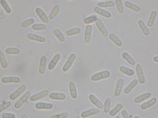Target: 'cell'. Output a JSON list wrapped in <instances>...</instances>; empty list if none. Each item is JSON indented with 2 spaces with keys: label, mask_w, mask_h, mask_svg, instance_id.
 Instances as JSON below:
<instances>
[{
  "label": "cell",
  "mask_w": 158,
  "mask_h": 118,
  "mask_svg": "<svg viewBox=\"0 0 158 118\" xmlns=\"http://www.w3.org/2000/svg\"><path fill=\"white\" fill-rule=\"evenodd\" d=\"M110 76V72L108 70H104L94 74L91 76V79L92 81H99L104 79H106Z\"/></svg>",
  "instance_id": "6da1fadb"
},
{
  "label": "cell",
  "mask_w": 158,
  "mask_h": 118,
  "mask_svg": "<svg viewBox=\"0 0 158 118\" xmlns=\"http://www.w3.org/2000/svg\"><path fill=\"white\" fill-rule=\"evenodd\" d=\"M31 96V92L30 91H27L14 104V107L16 109H20L24 103L27 102V101L30 99Z\"/></svg>",
  "instance_id": "7a4b0ae2"
},
{
  "label": "cell",
  "mask_w": 158,
  "mask_h": 118,
  "mask_svg": "<svg viewBox=\"0 0 158 118\" xmlns=\"http://www.w3.org/2000/svg\"><path fill=\"white\" fill-rule=\"evenodd\" d=\"M76 58V55L75 53H72V54L70 55V56H69L68 60H66V63L64 65L63 67H62V70L63 72H67L69 70H70V67H72V66L73 65V64L74 62V61H75Z\"/></svg>",
  "instance_id": "3957f363"
},
{
  "label": "cell",
  "mask_w": 158,
  "mask_h": 118,
  "mask_svg": "<svg viewBox=\"0 0 158 118\" xmlns=\"http://www.w3.org/2000/svg\"><path fill=\"white\" fill-rule=\"evenodd\" d=\"M26 90V86L25 84H22V85L19 86L14 92H13L10 95V100L12 101L15 100L16 98H18L20 95H21V94H23Z\"/></svg>",
  "instance_id": "277c9868"
},
{
  "label": "cell",
  "mask_w": 158,
  "mask_h": 118,
  "mask_svg": "<svg viewBox=\"0 0 158 118\" xmlns=\"http://www.w3.org/2000/svg\"><path fill=\"white\" fill-rule=\"evenodd\" d=\"M49 94V92L48 90H43V91H42L39 92H37V93L34 94V95H33L32 96H30L29 100L30 101H33H33H37L38 100L43 99V98L46 97L47 96H48Z\"/></svg>",
  "instance_id": "5b68a950"
},
{
  "label": "cell",
  "mask_w": 158,
  "mask_h": 118,
  "mask_svg": "<svg viewBox=\"0 0 158 118\" xmlns=\"http://www.w3.org/2000/svg\"><path fill=\"white\" fill-rule=\"evenodd\" d=\"M136 72L138 77V81L140 84H144L145 82V78L144 76V72L143 70V67L141 64H137L136 65Z\"/></svg>",
  "instance_id": "8992f818"
},
{
  "label": "cell",
  "mask_w": 158,
  "mask_h": 118,
  "mask_svg": "<svg viewBox=\"0 0 158 118\" xmlns=\"http://www.w3.org/2000/svg\"><path fill=\"white\" fill-rule=\"evenodd\" d=\"M95 22L97 28H98V29L99 30V32L101 33V35H103L104 37H107L108 35L107 30L106 29V28H105L103 22L101 21V20L98 18V20H97Z\"/></svg>",
  "instance_id": "52a82bcc"
},
{
  "label": "cell",
  "mask_w": 158,
  "mask_h": 118,
  "mask_svg": "<svg viewBox=\"0 0 158 118\" xmlns=\"http://www.w3.org/2000/svg\"><path fill=\"white\" fill-rule=\"evenodd\" d=\"M35 12L37 14L39 18L42 21L43 23H48L49 21L48 16L46 14V13L40 8H37L35 9Z\"/></svg>",
  "instance_id": "ba28073f"
},
{
  "label": "cell",
  "mask_w": 158,
  "mask_h": 118,
  "mask_svg": "<svg viewBox=\"0 0 158 118\" xmlns=\"http://www.w3.org/2000/svg\"><path fill=\"white\" fill-rule=\"evenodd\" d=\"M88 99L92 103L93 105H95L97 108H98L99 109H104V104L101 103V101L98 99L95 95L93 94H91L88 95Z\"/></svg>",
  "instance_id": "9c48e42d"
},
{
  "label": "cell",
  "mask_w": 158,
  "mask_h": 118,
  "mask_svg": "<svg viewBox=\"0 0 158 118\" xmlns=\"http://www.w3.org/2000/svg\"><path fill=\"white\" fill-rule=\"evenodd\" d=\"M99 112H100V111H99V109L98 108L90 109H88V110L82 111L81 113V117L82 118H87L90 116H95V115L99 113Z\"/></svg>",
  "instance_id": "30bf717a"
},
{
  "label": "cell",
  "mask_w": 158,
  "mask_h": 118,
  "mask_svg": "<svg viewBox=\"0 0 158 118\" xmlns=\"http://www.w3.org/2000/svg\"><path fill=\"white\" fill-rule=\"evenodd\" d=\"M1 82L3 84L19 83L20 82V78L17 76H5L2 78Z\"/></svg>",
  "instance_id": "8fae6325"
},
{
  "label": "cell",
  "mask_w": 158,
  "mask_h": 118,
  "mask_svg": "<svg viewBox=\"0 0 158 118\" xmlns=\"http://www.w3.org/2000/svg\"><path fill=\"white\" fill-rule=\"evenodd\" d=\"M47 65V57L45 55L41 56L39 61V73L43 75L45 74V68Z\"/></svg>",
  "instance_id": "7c38bea8"
},
{
  "label": "cell",
  "mask_w": 158,
  "mask_h": 118,
  "mask_svg": "<svg viewBox=\"0 0 158 118\" xmlns=\"http://www.w3.org/2000/svg\"><path fill=\"white\" fill-rule=\"evenodd\" d=\"M124 80L122 79V78H120L118 79L117 81V83H116V86L115 88V91H114V96L116 97H118L120 96L122 92V90L123 88V85H124Z\"/></svg>",
  "instance_id": "4fadbf2b"
},
{
  "label": "cell",
  "mask_w": 158,
  "mask_h": 118,
  "mask_svg": "<svg viewBox=\"0 0 158 118\" xmlns=\"http://www.w3.org/2000/svg\"><path fill=\"white\" fill-rule=\"evenodd\" d=\"M93 28L91 25L88 24L85 28V35H84V40L86 43H89L91 39V34H92Z\"/></svg>",
  "instance_id": "5bb4252c"
},
{
  "label": "cell",
  "mask_w": 158,
  "mask_h": 118,
  "mask_svg": "<svg viewBox=\"0 0 158 118\" xmlns=\"http://www.w3.org/2000/svg\"><path fill=\"white\" fill-rule=\"evenodd\" d=\"M35 108L37 109H43V110H50L53 108V105L51 103L46 102H39L35 104Z\"/></svg>",
  "instance_id": "9a60e30c"
},
{
  "label": "cell",
  "mask_w": 158,
  "mask_h": 118,
  "mask_svg": "<svg viewBox=\"0 0 158 118\" xmlns=\"http://www.w3.org/2000/svg\"><path fill=\"white\" fill-rule=\"evenodd\" d=\"M60 58H61V55L59 54V53H57V54H55L54 56V57L52 58V60L50 61V62H49L48 65L49 70H52L55 68V67L56 66L57 63L59 62Z\"/></svg>",
  "instance_id": "2e32d148"
},
{
  "label": "cell",
  "mask_w": 158,
  "mask_h": 118,
  "mask_svg": "<svg viewBox=\"0 0 158 118\" xmlns=\"http://www.w3.org/2000/svg\"><path fill=\"white\" fill-rule=\"evenodd\" d=\"M27 38L31 41L39 42V43H44V42L46 41V39L45 37H43V36H40V35H35V34H33V33L28 34Z\"/></svg>",
  "instance_id": "e0dca14e"
},
{
  "label": "cell",
  "mask_w": 158,
  "mask_h": 118,
  "mask_svg": "<svg viewBox=\"0 0 158 118\" xmlns=\"http://www.w3.org/2000/svg\"><path fill=\"white\" fill-rule=\"evenodd\" d=\"M68 86L71 97L73 98V99H76L77 96H78V93H77V90L75 84H74V82H73V81H70L68 84Z\"/></svg>",
  "instance_id": "ac0fdd59"
},
{
  "label": "cell",
  "mask_w": 158,
  "mask_h": 118,
  "mask_svg": "<svg viewBox=\"0 0 158 118\" xmlns=\"http://www.w3.org/2000/svg\"><path fill=\"white\" fill-rule=\"evenodd\" d=\"M49 97L53 100L64 101L66 99V96L65 94L62 92H51L49 94Z\"/></svg>",
  "instance_id": "d6986e66"
},
{
  "label": "cell",
  "mask_w": 158,
  "mask_h": 118,
  "mask_svg": "<svg viewBox=\"0 0 158 118\" xmlns=\"http://www.w3.org/2000/svg\"><path fill=\"white\" fill-rule=\"evenodd\" d=\"M94 11H95L97 14H98L99 15L104 16V18H110L111 17H112V14H111V13L110 12H108V11L102 9L101 8H99L98 6L94 8Z\"/></svg>",
  "instance_id": "ffe728a7"
},
{
  "label": "cell",
  "mask_w": 158,
  "mask_h": 118,
  "mask_svg": "<svg viewBox=\"0 0 158 118\" xmlns=\"http://www.w3.org/2000/svg\"><path fill=\"white\" fill-rule=\"evenodd\" d=\"M151 97V92H145V93H143L141 95H138V97H135V99L134 100L135 103H140L143 102L144 101L147 100L149 99V97Z\"/></svg>",
  "instance_id": "44dd1931"
},
{
  "label": "cell",
  "mask_w": 158,
  "mask_h": 118,
  "mask_svg": "<svg viewBox=\"0 0 158 118\" xmlns=\"http://www.w3.org/2000/svg\"><path fill=\"white\" fill-rule=\"evenodd\" d=\"M138 26H139L141 31H142V33L145 36H149L150 35V30H149L147 26L145 24V22H144L142 20H139L138 21Z\"/></svg>",
  "instance_id": "7402d4cb"
},
{
  "label": "cell",
  "mask_w": 158,
  "mask_h": 118,
  "mask_svg": "<svg viewBox=\"0 0 158 118\" xmlns=\"http://www.w3.org/2000/svg\"><path fill=\"white\" fill-rule=\"evenodd\" d=\"M109 38L111 41H112L113 43H114L116 46L120 47L123 45L122 41H121V39L118 37V36L115 35V34L112 33L109 35Z\"/></svg>",
  "instance_id": "603a6c76"
},
{
  "label": "cell",
  "mask_w": 158,
  "mask_h": 118,
  "mask_svg": "<svg viewBox=\"0 0 158 118\" xmlns=\"http://www.w3.org/2000/svg\"><path fill=\"white\" fill-rule=\"evenodd\" d=\"M138 83V81L137 79H134L132 81H131V82L128 84V86L126 87L125 89H124V93L126 95L129 94L130 92H131L132 90L137 86Z\"/></svg>",
  "instance_id": "cb8c5ba5"
},
{
  "label": "cell",
  "mask_w": 158,
  "mask_h": 118,
  "mask_svg": "<svg viewBox=\"0 0 158 118\" xmlns=\"http://www.w3.org/2000/svg\"><path fill=\"white\" fill-rule=\"evenodd\" d=\"M156 103H157V99L156 97H153L152 99L148 101L147 102L143 103L141 106V108L143 110H145V109H147L153 106Z\"/></svg>",
  "instance_id": "d4e9b609"
},
{
  "label": "cell",
  "mask_w": 158,
  "mask_h": 118,
  "mask_svg": "<svg viewBox=\"0 0 158 118\" xmlns=\"http://www.w3.org/2000/svg\"><path fill=\"white\" fill-rule=\"evenodd\" d=\"M123 109V105L122 103H118L112 109H111L109 112L110 116L113 117L117 115L119 112Z\"/></svg>",
  "instance_id": "484cf974"
},
{
  "label": "cell",
  "mask_w": 158,
  "mask_h": 118,
  "mask_svg": "<svg viewBox=\"0 0 158 118\" xmlns=\"http://www.w3.org/2000/svg\"><path fill=\"white\" fill-rule=\"evenodd\" d=\"M124 5H125L127 8H129V9L134 11V12H139L141 10L139 5L135 4H133V3H131L128 1L124 2Z\"/></svg>",
  "instance_id": "4316f807"
},
{
  "label": "cell",
  "mask_w": 158,
  "mask_h": 118,
  "mask_svg": "<svg viewBox=\"0 0 158 118\" xmlns=\"http://www.w3.org/2000/svg\"><path fill=\"white\" fill-rule=\"evenodd\" d=\"M122 57L125 60L126 62H128L130 65L131 66H135L136 65V61L133 59L131 55H130L129 53L127 52H124L122 54Z\"/></svg>",
  "instance_id": "83f0119b"
},
{
  "label": "cell",
  "mask_w": 158,
  "mask_h": 118,
  "mask_svg": "<svg viewBox=\"0 0 158 118\" xmlns=\"http://www.w3.org/2000/svg\"><path fill=\"white\" fill-rule=\"evenodd\" d=\"M60 10V7L59 5H55L54 6V8H52V10L51 11V12L49 13V20H53L55 18V17L57 16V15L59 14Z\"/></svg>",
  "instance_id": "f1b7e54d"
},
{
  "label": "cell",
  "mask_w": 158,
  "mask_h": 118,
  "mask_svg": "<svg viewBox=\"0 0 158 118\" xmlns=\"http://www.w3.org/2000/svg\"><path fill=\"white\" fill-rule=\"evenodd\" d=\"M120 71L122 73V74H125L129 76H132L135 74V71L132 69H130L129 67H125V66H120L119 67Z\"/></svg>",
  "instance_id": "f546056e"
},
{
  "label": "cell",
  "mask_w": 158,
  "mask_h": 118,
  "mask_svg": "<svg viewBox=\"0 0 158 118\" xmlns=\"http://www.w3.org/2000/svg\"><path fill=\"white\" fill-rule=\"evenodd\" d=\"M157 16V12L156 11H152L150 14V16H149V20L147 21V26L148 27H152L153 26V24L155 23V20H156Z\"/></svg>",
  "instance_id": "4dcf8cb0"
},
{
  "label": "cell",
  "mask_w": 158,
  "mask_h": 118,
  "mask_svg": "<svg viewBox=\"0 0 158 118\" xmlns=\"http://www.w3.org/2000/svg\"><path fill=\"white\" fill-rule=\"evenodd\" d=\"M99 8H112L115 5V2L113 1H105L99 2L98 4Z\"/></svg>",
  "instance_id": "1f68e13d"
},
{
  "label": "cell",
  "mask_w": 158,
  "mask_h": 118,
  "mask_svg": "<svg viewBox=\"0 0 158 118\" xmlns=\"http://www.w3.org/2000/svg\"><path fill=\"white\" fill-rule=\"evenodd\" d=\"M0 64H1V66L3 69H6L8 66V64L4 55V53H3L2 50H0Z\"/></svg>",
  "instance_id": "d6a6232c"
},
{
  "label": "cell",
  "mask_w": 158,
  "mask_h": 118,
  "mask_svg": "<svg viewBox=\"0 0 158 118\" xmlns=\"http://www.w3.org/2000/svg\"><path fill=\"white\" fill-rule=\"evenodd\" d=\"M54 34L60 42L63 43V42L65 41L64 35H63V33H62V31H61L60 29H54Z\"/></svg>",
  "instance_id": "836d02e7"
},
{
  "label": "cell",
  "mask_w": 158,
  "mask_h": 118,
  "mask_svg": "<svg viewBox=\"0 0 158 118\" xmlns=\"http://www.w3.org/2000/svg\"><path fill=\"white\" fill-rule=\"evenodd\" d=\"M0 5H2L3 9L5 10V12L8 14H10L12 12V9H11L9 4L5 0H0Z\"/></svg>",
  "instance_id": "e575fe53"
},
{
  "label": "cell",
  "mask_w": 158,
  "mask_h": 118,
  "mask_svg": "<svg viewBox=\"0 0 158 118\" xmlns=\"http://www.w3.org/2000/svg\"><path fill=\"white\" fill-rule=\"evenodd\" d=\"M111 103H112V100H111L110 97H107L105 99L104 105V109L105 113H107L110 112V107H111Z\"/></svg>",
  "instance_id": "d590c367"
},
{
  "label": "cell",
  "mask_w": 158,
  "mask_h": 118,
  "mask_svg": "<svg viewBox=\"0 0 158 118\" xmlns=\"http://www.w3.org/2000/svg\"><path fill=\"white\" fill-rule=\"evenodd\" d=\"M80 31H81V30H80L79 27H76V28H74V29L68 30L67 31H66V35H67V36H68L76 35H79Z\"/></svg>",
  "instance_id": "8d00e7d4"
},
{
  "label": "cell",
  "mask_w": 158,
  "mask_h": 118,
  "mask_svg": "<svg viewBox=\"0 0 158 118\" xmlns=\"http://www.w3.org/2000/svg\"><path fill=\"white\" fill-rule=\"evenodd\" d=\"M115 4L118 13L122 14L124 12V5L122 0H115Z\"/></svg>",
  "instance_id": "74e56055"
},
{
  "label": "cell",
  "mask_w": 158,
  "mask_h": 118,
  "mask_svg": "<svg viewBox=\"0 0 158 118\" xmlns=\"http://www.w3.org/2000/svg\"><path fill=\"white\" fill-rule=\"evenodd\" d=\"M5 52L6 54L8 55H11V54H16V55H18L20 53V50L19 49L16 48V47H9V48H7L5 49Z\"/></svg>",
  "instance_id": "f35d334b"
},
{
  "label": "cell",
  "mask_w": 158,
  "mask_h": 118,
  "mask_svg": "<svg viewBox=\"0 0 158 118\" xmlns=\"http://www.w3.org/2000/svg\"><path fill=\"white\" fill-rule=\"evenodd\" d=\"M97 20H98V17L95 15H92L84 18V20H83V22H84L85 24L88 25L91 23H93L94 22H95Z\"/></svg>",
  "instance_id": "ab89813d"
},
{
  "label": "cell",
  "mask_w": 158,
  "mask_h": 118,
  "mask_svg": "<svg viewBox=\"0 0 158 118\" xmlns=\"http://www.w3.org/2000/svg\"><path fill=\"white\" fill-rule=\"evenodd\" d=\"M35 23V20L33 18H29L26 19L25 20H24L21 23V27L23 28H27L30 26H31L32 24Z\"/></svg>",
  "instance_id": "60d3db41"
},
{
  "label": "cell",
  "mask_w": 158,
  "mask_h": 118,
  "mask_svg": "<svg viewBox=\"0 0 158 118\" xmlns=\"http://www.w3.org/2000/svg\"><path fill=\"white\" fill-rule=\"evenodd\" d=\"M32 29L34 30H43L46 29V26L44 24H35L32 25Z\"/></svg>",
  "instance_id": "b9f144b4"
},
{
  "label": "cell",
  "mask_w": 158,
  "mask_h": 118,
  "mask_svg": "<svg viewBox=\"0 0 158 118\" xmlns=\"http://www.w3.org/2000/svg\"><path fill=\"white\" fill-rule=\"evenodd\" d=\"M12 105V103L10 101H6V102H4L2 104L0 105V113L2 111H4L5 109L9 108Z\"/></svg>",
  "instance_id": "7bdbcfd3"
},
{
  "label": "cell",
  "mask_w": 158,
  "mask_h": 118,
  "mask_svg": "<svg viewBox=\"0 0 158 118\" xmlns=\"http://www.w3.org/2000/svg\"><path fill=\"white\" fill-rule=\"evenodd\" d=\"M68 113H62L56 115H53L50 118H67L68 117Z\"/></svg>",
  "instance_id": "ee69618b"
},
{
  "label": "cell",
  "mask_w": 158,
  "mask_h": 118,
  "mask_svg": "<svg viewBox=\"0 0 158 118\" xmlns=\"http://www.w3.org/2000/svg\"><path fill=\"white\" fill-rule=\"evenodd\" d=\"M16 116L12 113H4L2 115V118H15Z\"/></svg>",
  "instance_id": "f6af8a7d"
},
{
  "label": "cell",
  "mask_w": 158,
  "mask_h": 118,
  "mask_svg": "<svg viewBox=\"0 0 158 118\" xmlns=\"http://www.w3.org/2000/svg\"><path fill=\"white\" fill-rule=\"evenodd\" d=\"M121 113H122V116L123 118H131L126 109H122V110L121 111Z\"/></svg>",
  "instance_id": "bcb514c9"
},
{
  "label": "cell",
  "mask_w": 158,
  "mask_h": 118,
  "mask_svg": "<svg viewBox=\"0 0 158 118\" xmlns=\"http://www.w3.org/2000/svg\"><path fill=\"white\" fill-rule=\"evenodd\" d=\"M4 19H5V15L3 13L0 12V20H4Z\"/></svg>",
  "instance_id": "7dc6e473"
},
{
  "label": "cell",
  "mask_w": 158,
  "mask_h": 118,
  "mask_svg": "<svg viewBox=\"0 0 158 118\" xmlns=\"http://www.w3.org/2000/svg\"><path fill=\"white\" fill-rule=\"evenodd\" d=\"M153 61H155V62L158 63V56H155V57H153Z\"/></svg>",
  "instance_id": "c3c4849f"
},
{
  "label": "cell",
  "mask_w": 158,
  "mask_h": 118,
  "mask_svg": "<svg viewBox=\"0 0 158 118\" xmlns=\"http://www.w3.org/2000/svg\"><path fill=\"white\" fill-rule=\"evenodd\" d=\"M20 118H27V116L26 115H23V116H22L20 117Z\"/></svg>",
  "instance_id": "681fc988"
},
{
  "label": "cell",
  "mask_w": 158,
  "mask_h": 118,
  "mask_svg": "<svg viewBox=\"0 0 158 118\" xmlns=\"http://www.w3.org/2000/svg\"><path fill=\"white\" fill-rule=\"evenodd\" d=\"M134 118H140V117L138 116H135Z\"/></svg>",
  "instance_id": "f907efd6"
},
{
  "label": "cell",
  "mask_w": 158,
  "mask_h": 118,
  "mask_svg": "<svg viewBox=\"0 0 158 118\" xmlns=\"http://www.w3.org/2000/svg\"><path fill=\"white\" fill-rule=\"evenodd\" d=\"M100 1H102V2H105V1H108V0H100Z\"/></svg>",
  "instance_id": "816d5d0a"
},
{
  "label": "cell",
  "mask_w": 158,
  "mask_h": 118,
  "mask_svg": "<svg viewBox=\"0 0 158 118\" xmlns=\"http://www.w3.org/2000/svg\"><path fill=\"white\" fill-rule=\"evenodd\" d=\"M115 118H120V117H119V116H116Z\"/></svg>",
  "instance_id": "f5cc1de1"
},
{
  "label": "cell",
  "mask_w": 158,
  "mask_h": 118,
  "mask_svg": "<svg viewBox=\"0 0 158 118\" xmlns=\"http://www.w3.org/2000/svg\"><path fill=\"white\" fill-rule=\"evenodd\" d=\"M69 1H70V0H69Z\"/></svg>",
  "instance_id": "db71d44e"
}]
</instances>
